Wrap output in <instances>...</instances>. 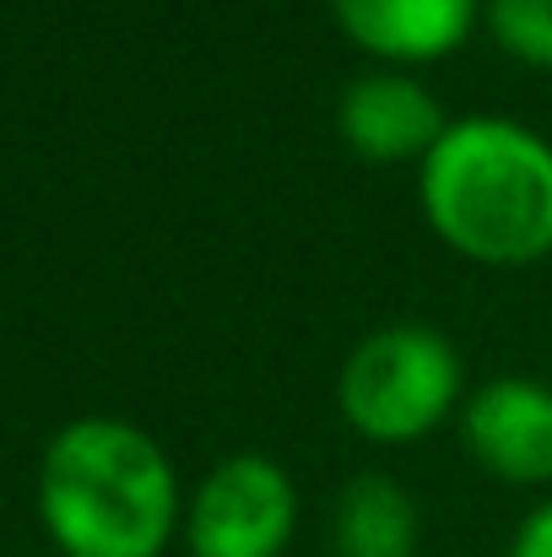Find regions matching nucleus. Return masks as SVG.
Here are the masks:
<instances>
[{
  "mask_svg": "<svg viewBox=\"0 0 552 557\" xmlns=\"http://www.w3.org/2000/svg\"><path fill=\"white\" fill-rule=\"evenodd\" d=\"M38 515L65 557H158L180 525V482L147 428L76 417L44 444Z\"/></svg>",
  "mask_w": 552,
  "mask_h": 557,
  "instance_id": "1",
  "label": "nucleus"
},
{
  "mask_svg": "<svg viewBox=\"0 0 552 557\" xmlns=\"http://www.w3.org/2000/svg\"><path fill=\"white\" fill-rule=\"evenodd\" d=\"M417 200L428 227L482 260L526 265L552 249V141L520 120H450L417 163Z\"/></svg>",
  "mask_w": 552,
  "mask_h": 557,
  "instance_id": "2",
  "label": "nucleus"
},
{
  "mask_svg": "<svg viewBox=\"0 0 552 557\" xmlns=\"http://www.w3.org/2000/svg\"><path fill=\"white\" fill-rule=\"evenodd\" d=\"M336 406L373 444H412L461 406V352L433 325H379L342 358Z\"/></svg>",
  "mask_w": 552,
  "mask_h": 557,
  "instance_id": "3",
  "label": "nucleus"
},
{
  "mask_svg": "<svg viewBox=\"0 0 552 557\" xmlns=\"http://www.w3.org/2000/svg\"><path fill=\"white\" fill-rule=\"evenodd\" d=\"M298 531V487L271 455L217 460L184 515L189 557H282Z\"/></svg>",
  "mask_w": 552,
  "mask_h": 557,
  "instance_id": "4",
  "label": "nucleus"
},
{
  "mask_svg": "<svg viewBox=\"0 0 552 557\" xmlns=\"http://www.w3.org/2000/svg\"><path fill=\"white\" fill-rule=\"evenodd\" d=\"M461 444L482 471L504 482H552V384L520 373L477 384L461 400Z\"/></svg>",
  "mask_w": 552,
  "mask_h": 557,
  "instance_id": "5",
  "label": "nucleus"
},
{
  "mask_svg": "<svg viewBox=\"0 0 552 557\" xmlns=\"http://www.w3.org/2000/svg\"><path fill=\"white\" fill-rule=\"evenodd\" d=\"M444 125L450 120L439 98L417 76L390 71V65L353 76L336 98V131L368 163H406V158L422 163L433 141L444 136Z\"/></svg>",
  "mask_w": 552,
  "mask_h": 557,
  "instance_id": "6",
  "label": "nucleus"
},
{
  "mask_svg": "<svg viewBox=\"0 0 552 557\" xmlns=\"http://www.w3.org/2000/svg\"><path fill=\"white\" fill-rule=\"evenodd\" d=\"M331 16L368 54L390 65H422L466 44L482 0H331Z\"/></svg>",
  "mask_w": 552,
  "mask_h": 557,
  "instance_id": "7",
  "label": "nucleus"
},
{
  "mask_svg": "<svg viewBox=\"0 0 552 557\" xmlns=\"http://www.w3.org/2000/svg\"><path fill=\"white\" fill-rule=\"evenodd\" d=\"M331 542H336V557H417V504H412V493L384 471L353 476L336 498Z\"/></svg>",
  "mask_w": 552,
  "mask_h": 557,
  "instance_id": "8",
  "label": "nucleus"
},
{
  "mask_svg": "<svg viewBox=\"0 0 552 557\" xmlns=\"http://www.w3.org/2000/svg\"><path fill=\"white\" fill-rule=\"evenodd\" d=\"M482 16L504 54L552 71V0H482Z\"/></svg>",
  "mask_w": 552,
  "mask_h": 557,
  "instance_id": "9",
  "label": "nucleus"
},
{
  "mask_svg": "<svg viewBox=\"0 0 552 557\" xmlns=\"http://www.w3.org/2000/svg\"><path fill=\"white\" fill-rule=\"evenodd\" d=\"M510 557H552V498L548 504H537V509L515 525Z\"/></svg>",
  "mask_w": 552,
  "mask_h": 557,
  "instance_id": "10",
  "label": "nucleus"
}]
</instances>
